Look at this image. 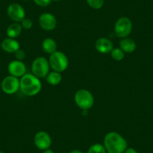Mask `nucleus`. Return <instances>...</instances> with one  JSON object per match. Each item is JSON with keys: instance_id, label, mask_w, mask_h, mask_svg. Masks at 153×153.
Masks as SVG:
<instances>
[{"instance_id": "aec40b11", "label": "nucleus", "mask_w": 153, "mask_h": 153, "mask_svg": "<svg viewBox=\"0 0 153 153\" xmlns=\"http://www.w3.org/2000/svg\"><path fill=\"white\" fill-rule=\"evenodd\" d=\"M86 2L90 8L95 10L101 9L104 5V0H86Z\"/></svg>"}, {"instance_id": "f03ea898", "label": "nucleus", "mask_w": 153, "mask_h": 153, "mask_svg": "<svg viewBox=\"0 0 153 153\" xmlns=\"http://www.w3.org/2000/svg\"><path fill=\"white\" fill-rule=\"evenodd\" d=\"M42 83L40 79L32 73H26L20 78V90L23 95L35 96L42 91Z\"/></svg>"}, {"instance_id": "7ed1b4c3", "label": "nucleus", "mask_w": 153, "mask_h": 153, "mask_svg": "<svg viewBox=\"0 0 153 153\" xmlns=\"http://www.w3.org/2000/svg\"><path fill=\"white\" fill-rule=\"evenodd\" d=\"M74 102L82 110H89L95 104V98L92 92L86 89H80L74 94Z\"/></svg>"}, {"instance_id": "f257e3e1", "label": "nucleus", "mask_w": 153, "mask_h": 153, "mask_svg": "<svg viewBox=\"0 0 153 153\" xmlns=\"http://www.w3.org/2000/svg\"><path fill=\"white\" fill-rule=\"evenodd\" d=\"M103 145L107 153H123L128 148L126 140L116 131H110L104 136Z\"/></svg>"}, {"instance_id": "a211bd4d", "label": "nucleus", "mask_w": 153, "mask_h": 153, "mask_svg": "<svg viewBox=\"0 0 153 153\" xmlns=\"http://www.w3.org/2000/svg\"><path fill=\"white\" fill-rule=\"evenodd\" d=\"M110 54L115 61H122L125 57V53L120 48H114Z\"/></svg>"}, {"instance_id": "423d86ee", "label": "nucleus", "mask_w": 153, "mask_h": 153, "mask_svg": "<svg viewBox=\"0 0 153 153\" xmlns=\"http://www.w3.org/2000/svg\"><path fill=\"white\" fill-rule=\"evenodd\" d=\"M132 22L128 17H121L117 20L114 26L115 35L118 38H128L132 32Z\"/></svg>"}, {"instance_id": "cd10ccee", "label": "nucleus", "mask_w": 153, "mask_h": 153, "mask_svg": "<svg viewBox=\"0 0 153 153\" xmlns=\"http://www.w3.org/2000/svg\"><path fill=\"white\" fill-rule=\"evenodd\" d=\"M0 153H5V152H2V151H0Z\"/></svg>"}, {"instance_id": "c85d7f7f", "label": "nucleus", "mask_w": 153, "mask_h": 153, "mask_svg": "<svg viewBox=\"0 0 153 153\" xmlns=\"http://www.w3.org/2000/svg\"><path fill=\"white\" fill-rule=\"evenodd\" d=\"M25 1H29V0H25Z\"/></svg>"}, {"instance_id": "4be33fe9", "label": "nucleus", "mask_w": 153, "mask_h": 153, "mask_svg": "<svg viewBox=\"0 0 153 153\" xmlns=\"http://www.w3.org/2000/svg\"><path fill=\"white\" fill-rule=\"evenodd\" d=\"M14 56H15L16 59L17 60L23 61V60L25 59V58H26V52H25L23 50H21L20 48L18 51H16V52L14 53Z\"/></svg>"}, {"instance_id": "b1692460", "label": "nucleus", "mask_w": 153, "mask_h": 153, "mask_svg": "<svg viewBox=\"0 0 153 153\" xmlns=\"http://www.w3.org/2000/svg\"><path fill=\"white\" fill-rule=\"evenodd\" d=\"M123 153H138V152L132 147H128Z\"/></svg>"}, {"instance_id": "bb28decb", "label": "nucleus", "mask_w": 153, "mask_h": 153, "mask_svg": "<svg viewBox=\"0 0 153 153\" xmlns=\"http://www.w3.org/2000/svg\"><path fill=\"white\" fill-rule=\"evenodd\" d=\"M52 1H54V2H59L60 0H52Z\"/></svg>"}, {"instance_id": "f8f14e48", "label": "nucleus", "mask_w": 153, "mask_h": 153, "mask_svg": "<svg viewBox=\"0 0 153 153\" xmlns=\"http://www.w3.org/2000/svg\"><path fill=\"white\" fill-rule=\"evenodd\" d=\"M95 48L98 53L102 54L110 53L113 49V44L107 38H100L95 43Z\"/></svg>"}, {"instance_id": "2eb2a0df", "label": "nucleus", "mask_w": 153, "mask_h": 153, "mask_svg": "<svg viewBox=\"0 0 153 153\" xmlns=\"http://www.w3.org/2000/svg\"><path fill=\"white\" fill-rule=\"evenodd\" d=\"M23 28L20 23H13L8 26L6 29V35L8 38H18L22 33Z\"/></svg>"}, {"instance_id": "6ab92c4d", "label": "nucleus", "mask_w": 153, "mask_h": 153, "mask_svg": "<svg viewBox=\"0 0 153 153\" xmlns=\"http://www.w3.org/2000/svg\"><path fill=\"white\" fill-rule=\"evenodd\" d=\"M87 153H107L105 147L101 143L92 144L88 149Z\"/></svg>"}, {"instance_id": "9d476101", "label": "nucleus", "mask_w": 153, "mask_h": 153, "mask_svg": "<svg viewBox=\"0 0 153 153\" xmlns=\"http://www.w3.org/2000/svg\"><path fill=\"white\" fill-rule=\"evenodd\" d=\"M38 24L43 30L50 32L56 29L57 26V20L55 16L51 13H43L38 18Z\"/></svg>"}, {"instance_id": "1a4fd4ad", "label": "nucleus", "mask_w": 153, "mask_h": 153, "mask_svg": "<svg viewBox=\"0 0 153 153\" xmlns=\"http://www.w3.org/2000/svg\"><path fill=\"white\" fill-rule=\"evenodd\" d=\"M8 17L14 23H21L26 17V11L23 7L18 3H11L7 8Z\"/></svg>"}, {"instance_id": "0eeeda50", "label": "nucleus", "mask_w": 153, "mask_h": 153, "mask_svg": "<svg viewBox=\"0 0 153 153\" xmlns=\"http://www.w3.org/2000/svg\"><path fill=\"white\" fill-rule=\"evenodd\" d=\"M1 88L4 93L7 95H14L20 90V78L8 75L2 80Z\"/></svg>"}, {"instance_id": "a878e982", "label": "nucleus", "mask_w": 153, "mask_h": 153, "mask_svg": "<svg viewBox=\"0 0 153 153\" xmlns=\"http://www.w3.org/2000/svg\"><path fill=\"white\" fill-rule=\"evenodd\" d=\"M42 153H55V152H54L52 149H46L45 150V151H43V152Z\"/></svg>"}, {"instance_id": "f3484780", "label": "nucleus", "mask_w": 153, "mask_h": 153, "mask_svg": "<svg viewBox=\"0 0 153 153\" xmlns=\"http://www.w3.org/2000/svg\"><path fill=\"white\" fill-rule=\"evenodd\" d=\"M45 80H46L47 83L51 86H57L62 82V76L59 72L52 71H50L49 74L47 75Z\"/></svg>"}, {"instance_id": "20e7f679", "label": "nucleus", "mask_w": 153, "mask_h": 153, "mask_svg": "<svg viewBox=\"0 0 153 153\" xmlns=\"http://www.w3.org/2000/svg\"><path fill=\"white\" fill-rule=\"evenodd\" d=\"M48 61L51 68H52L53 71L59 73L65 71L68 67V59L67 56L62 51H56L51 54Z\"/></svg>"}, {"instance_id": "6e6552de", "label": "nucleus", "mask_w": 153, "mask_h": 153, "mask_svg": "<svg viewBox=\"0 0 153 153\" xmlns=\"http://www.w3.org/2000/svg\"><path fill=\"white\" fill-rule=\"evenodd\" d=\"M34 144L37 149L42 151H45L51 148L52 145V138L48 132L45 131H40L35 134Z\"/></svg>"}, {"instance_id": "4468645a", "label": "nucleus", "mask_w": 153, "mask_h": 153, "mask_svg": "<svg viewBox=\"0 0 153 153\" xmlns=\"http://www.w3.org/2000/svg\"><path fill=\"white\" fill-rule=\"evenodd\" d=\"M120 48L125 53H132L137 49V44L130 38H125L120 42Z\"/></svg>"}, {"instance_id": "412c9836", "label": "nucleus", "mask_w": 153, "mask_h": 153, "mask_svg": "<svg viewBox=\"0 0 153 153\" xmlns=\"http://www.w3.org/2000/svg\"><path fill=\"white\" fill-rule=\"evenodd\" d=\"M20 24H21L23 29L29 30V29H32V26H33V22H32V20H31V19L26 18V17H25V18L21 21Z\"/></svg>"}, {"instance_id": "39448f33", "label": "nucleus", "mask_w": 153, "mask_h": 153, "mask_svg": "<svg viewBox=\"0 0 153 153\" xmlns=\"http://www.w3.org/2000/svg\"><path fill=\"white\" fill-rule=\"evenodd\" d=\"M51 66L49 61L44 56H38L33 60L31 65L32 74L39 79L45 78L49 74Z\"/></svg>"}, {"instance_id": "dca6fc26", "label": "nucleus", "mask_w": 153, "mask_h": 153, "mask_svg": "<svg viewBox=\"0 0 153 153\" xmlns=\"http://www.w3.org/2000/svg\"><path fill=\"white\" fill-rule=\"evenodd\" d=\"M42 47L43 51L48 54H52L57 51V43L54 39L51 38H47L42 42Z\"/></svg>"}, {"instance_id": "9b49d317", "label": "nucleus", "mask_w": 153, "mask_h": 153, "mask_svg": "<svg viewBox=\"0 0 153 153\" xmlns=\"http://www.w3.org/2000/svg\"><path fill=\"white\" fill-rule=\"evenodd\" d=\"M8 71L9 75L16 76L17 78H21L26 74V66L23 61L13 60L8 64Z\"/></svg>"}, {"instance_id": "ddd939ff", "label": "nucleus", "mask_w": 153, "mask_h": 153, "mask_svg": "<svg viewBox=\"0 0 153 153\" xmlns=\"http://www.w3.org/2000/svg\"><path fill=\"white\" fill-rule=\"evenodd\" d=\"M2 51L8 53H14L20 48V45L14 38H6L1 43Z\"/></svg>"}, {"instance_id": "5701e85b", "label": "nucleus", "mask_w": 153, "mask_h": 153, "mask_svg": "<svg viewBox=\"0 0 153 153\" xmlns=\"http://www.w3.org/2000/svg\"><path fill=\"white\" fill-rule=\"evenodd\" d=\"M37 5L40 7H47L51 4L52 0H33Z\"/></svg>"}, {"instance_id": "393cba45", "label": "nucleus", "mask_w": 153, "mask_h": 153, "mask_svg": "<svg viewBox=\"0 0 153 153\" xmlns=\"http://www.w3.org/2000/svg\"><path fill=\"white\" fill-rule=\"evenodd\" d=\"M68 153H83V152L79 149H73L71 150V151L69 152Z\"/></svg>"}]
</instances>
